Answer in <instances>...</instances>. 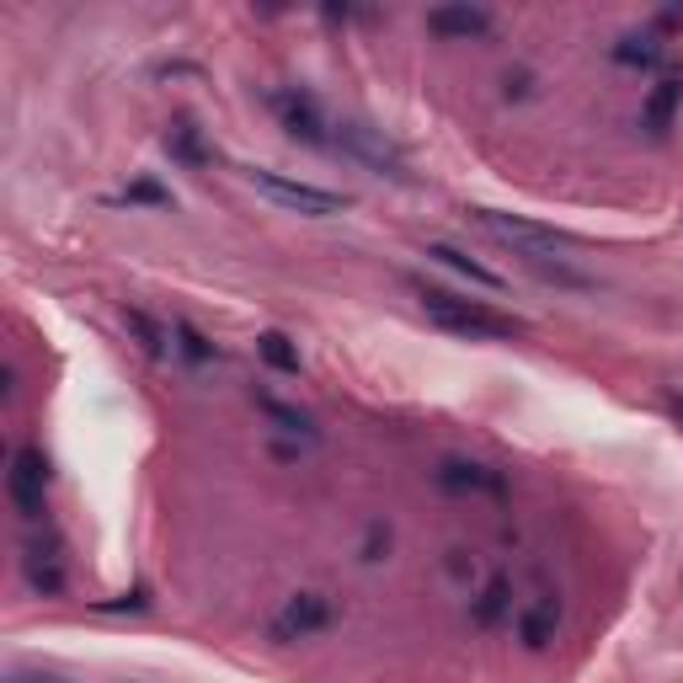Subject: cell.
Returning <instances> with one entry per match:
<instances>
[{
	"label": "cell",
	"mask_w": 683,
	"mask_h": 683,
	"mask_svg": "<svg viewBox=\"0 0 683 683\" xmlns=\"http://www.w3.org/2000/svg\"><path fill=\"white\" fill-rule=\"evenodd\" d=\"M416 299H422V310H427L433 327L454 331V337H470V342H507V337L524 331L518 315H503V310H491L480 299H459V294H448V289H427L422 283Z\"/></svg>",
	"instance_id": "1"
},
{
	"label": "cell",
	"mask_w": 683,
	"mask_h": 683,
	"mask_svg": "<svg viewBox=\"0 0 683 683\" xmlns=\"http://www.w3.org/2000/svg\"><path fill=\"white\" fill-rule=\"evenodd\" d=\"M268 107L289 139H299V145H310V149H337V123H327L321 102H315L310 91H299V86L272 91Z\"/></svg>",
	"instance_id": "2"
},
{
	"label": "cell",
	"mask_w": 683,
	"mask_h": 683,
	"mask_svg": "<svg viewBox=\"0 0 683 683\" xmlns=\"http://www.w3.org/2000/svg\"><path fill=\"white\" fill-rule=\"evenodd\" d=\"M251 187H257L262 198H272V204L304 214V219H331V214L348 208L342 193H327V187H310V182H294V177H278V172H251Z\"/></svg>",
	"instance_id": "3"
},
{
	"label": "cell",
	"mask_w": 683,
	"mask_h": 683,
	"mask_svg": "<svg viewBox=\"0 0 683 683\" xmlns=\"http://www.w3.org/2000/svg\"><path fill=\"white\" fill-rule=\"evenodd\" d=\"M337 149L358 161V166H369L374 177H395L406 182V161H401V149L380 139V128H369V123H337Z\"/></svg>",
	"instance_id": "4"
},
{
	"label": "cell",
	"mask_w": 683,
	"mask_h": 683,
	"mask_svg": "<svg viewBox=\"0 0 683 683\" xmlns=\"http://www.w3.org/2000/svg\"><path fill=\"white\" fill-rule=\"evenodd\" d=\"M337 620V609H331L327 593H294L278 614H272V641H310V635H321L327 624Z\"/></svg>",
	"instance_id": "5"
},
{
	"label": "cell",
	"mask_w": 683,
	"mask_h": 683,
	"mask_svg": "<svg viewBox=\"0 0 683 683\" xmlns=\"http://www.w3.org/2000/svg\"><path fill=\"white\" fill-rule=\"evenodd\" d=\"M476 225L480 230H491L497 240H507L513 251H518V262L524 257H545V251H561L566 236H556V230H539V225H529V219H513V214H497V208H476Z\"/></svg>",
	"instance_id": "6"
},
{
	"label": "cell",
	"mask_w": 683,
	"mask_h": 683,
	"mask_svg": "<svg viewBox=\"0 0 683 683\" xmlns=\"http://www.w3.org/2000/svg\"><path fill=\"white\" fill-rule=\"evenodd\" d=\"M43 486H49V459L38 448H17V459H11V503H17V513L28 524L43 518Z\"/></svg>",
	"instance_id": "7"
},
{
	"label": "cell",
	"mask_w": 683,
	"mask_h": 683,
	"mask_svg": "<svg viewBox=\"0 0 683 683\" xmlns=\"http://www.w3.org/2000/svg\"><path fill=\"white\" fill-rule=\"evenodd\" d=\"M22 566H28V582H32V593H43V598H60L64 593V556H60V545L49 539H32L28 545V556H22Z\"/></svg>",
	"instance_id": "8"
},
{
	"label": "cell",
	"mask_w": 683,
	"mask_h": 683,
	"mask_svg": "<svg viewBox=\"0 0 683 683\" xmlns=\"http://www.w3.org/2000/svg\"><path fill=\"white\" fill-rule=\"evenodd\" d=\"M427 32H438V38H486L491 32V11H480V6H438V11H427Z\"/></svg>",
	"instance_id": "9"
},
{
	"label": "cell",
	"mask_w": 683,
	"mask_h": 683,
	"mask_svg": "<svg viewBox=\"0 0 683 683\" xmlns=\"http://www.w3.org/2000/svg\"><path fill=\"white\" fill-rule=\"evenodd\" d=\"M679 107H683V81H679V75L656 81L652 96H646V107H641V128L662 139V134L673 128V118H679Z\"/></svg>",
	"instance_id": "10"
},
{
	"label": "cell",
	"mask_w": 683,
	"mask_h": 683,
	"mask_svg": "<svg viewBox=\"0 0 683 683\" xmlns=\"http://www.w3.org/2000/svg\"><path fill=\"white\" fill-rule=\"evenodd\" d=\"M518 641L529 646V652H545L550 641H556V630H561V609L556 603H529V609H518Z\"/></svg>",
	"instance_id": "11"
},
{
	"label": "cell",
	"mask_w": 683,
	"mask_h": 683,
	"mask_svg": "<svg viewBox=\"0 0 683 683\" xmlns=\"http://www.w3.org/2000/svg\"><path fill=\"white\" fill-rule=\"evenodd\" d=\"M166 155H172V161H182L187 172H204L208 161H214V149L204 145V134H198L187 118H177L172 128H166Z\"/></svg>",
	"instance_id": "12"
},
{
	"label": "cell",
	"mask_w": 683,
	"mask_h": 683,
	"mask_svg": "<svg viewBox=\"0 0 683 683\" xmlns=\"http://www.w3.org/2000/svg\"><path fill=\"white\" fill-rule=\"evenodd\" d=\"M438 486H444V491H503V476H491L486 465L444 459V465H438Z\"/></svg>",
	"instance_id": "13"
},
{
	"label": "cell",
	"mask_w": 683,
	"mask_h": 683,
	"mask_svg": "<svg viewBox=\"0 0 683 683\" xmlns=\"http://www.w3.org/2000/svg\"><path fill=\"white\" fill-rule=\"evenodd\" d=\"M507 614H513V582H507V577H491V582L480 588L476 609H470V620H476L480 630H497Z\"/></svg>",
	"instance_id": "14"
},
{
	"label": "cell",
	"mask_w": 683,
	"mask_h": 683,
	"mask_svg": "<svg viewBox=\"0 0 683 683\" xmlns=\"http://www.w3.org/2000/svg\"><path fill=\"white\" fill-rule=\"evenodd\" d=\"M614 64H624V70H656L662 64V38L656 32H624L614 43Z\"/></svg>",
	"instance_id": "15"
},
{
	"label": "cell",
	"mask_w": 683,
	"mask_h": 683,
	"mask_svg": "<svg viewBox=\"0 0 683 683\" xmlns=\"http://www.w3.org/2000/svg\"><path fill=\"white\" fill-rule=\"evenodd\" d=\"M123 327L134 331V342H139V348H145L149 358H166V353H172V331H166V327H155V321H149L145 310H128V304H123Z\"/></svg>",
	"instance_id": "16"
},
{
	"label": "cell",
	"mask_w": 683,
	"mask_h": 683,
	"mask_svg": "<svg viewBox=\"0 0 683 683\" xmlns=\"http://www.w3.org/2000/svg\"><path fill=\"white\" fill-rule=\"evenodd\" d=\"M257 353H262V363L278 369V374H299V353L283 331H262V337H257Z\"/></svg>",
	"instance_id": "17"
},
{
	"label": "cell",
	"mask_w": 683,
	"mask_h": 683,
	"mask_svg": "<svg viewBox=\"0 0 683 683\" xmlns=\"http://www.w3.org/2000/svg\"><path fill=\"white\" fill-rule=\"evenodd\" d=\"M427 257H438L444 268H454V272H465L470 283H486V289H503V278L491 268H480V262H470L465 251H454V246H427Z\"/></svg>",
	"instance_id": "18"
},
{
	"label": "cell",
	"mask_w": 683,
	"mask_h": 683,
	"mask_svg": "<svg viewBox=\"0 0 683 683\" xmlns=\"http://www.w3.org/2000/svg\"><path fill=\"white\" fill-rule=\"evenodd\" d=\"M172 348H177L187 363H208V358H214V342H208L198 327H187V321H177V327H172Z\"/></svg>",
	"instance_id": "19"
},
{
	"label": "cell",
	"mask_w": 683,
	"mask_h": 683,
	"mask_svg": "<svg viewBox=\"0 0 683 683\" xmlns=\"http://www.w3.org/2000/svg\"><path fill=\"white\" fill-rule=\"evenodd\" d=\"M262 412H268L272 422L283 427V433H299V438H315V422H310V416H304V412H289V406H278V401H268V395H262Z\"/></svg>",
	"instance_id": "20"
},
{
	"label": "cell",
	"mask_w": 683,
	"mask_h": 683,
	"mask_svg": "<svg viewBox=\"0 0 683 683\" xmlns=\"http://www.w3.org/2000/svg\"><path fill=\"white\" fill-rule=\"evenodd\" d=\"M118 204H149V208H166V204H172V193H166L161 182H128Z\"/></svg>",
	"instance_id": "21"
},
{
	"label": "cell",
	"mask_w": 683,
	"mask_h": 683,
	"mask_svg": "<svg viewBox=\"0 0 683 683\" xmlns=\"http://www.w3.org/2000/svg\"><path fill=\"white\" fill-rule=\"evenodd\" d=\"M529 91H535V75H529V70H507V75H503V96H507V102H524Z\"/></svg>",
	"instance_id": "22"
},
{
	"label": "cell",
	"mask_w": 683,
	"mask_h": 683,
	"mask_svg": "<svg viewBox=\"0 0 683 683\" xmlns=\"http://www.w3.org/2000/svg\"><path fill=\"white\" fill-rule=\"evenodd\" d=\"M448 571L454 577H476V561H465V550H448Z\"/></svg>",
	"instance_id": "23"
}]
</instances>
